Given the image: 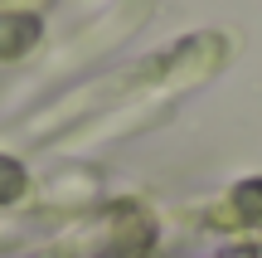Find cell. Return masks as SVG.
Returning <instances> with one entry per match:
<instances>
[{
  "label": "cell",
  "mask_w": 262,
  "mask_h": 258,
  "mask_svg": "<svg viewBox=\"0 0 262 258\" xmlns=\"http://www.w3.org/2000/svg\"><path fill=\"white\" fill-rule=\"evenodd\" d=\"M19 190H25V171H19L15 161H5V156H0V200H15Z\"/></svg>",
  "instance_id": "cell-1"
}]
</instances>
